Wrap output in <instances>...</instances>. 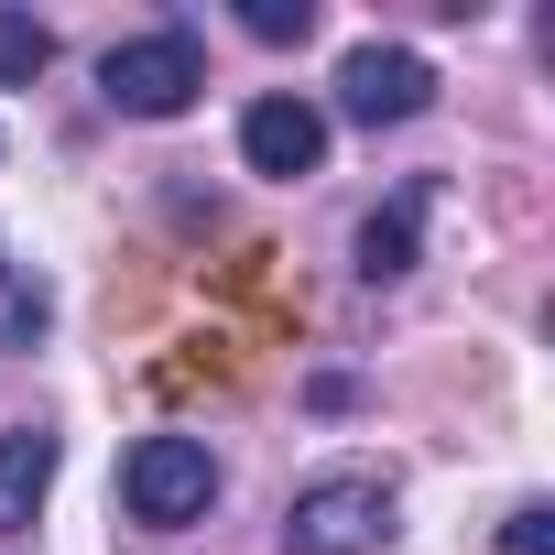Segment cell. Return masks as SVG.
<instances>
[{
    "label": "cell",
    "instance_id": "cell-2",
    "mask_svg": "<svg viewBox=\"0 0 555 555\" xmlns=\"http://www.w3.org/2000/svg\"><path fill=\"white\" fill-rule=\"evenodd\" d=\"M392 533V490L371 468H338V479H306L284 501V555H382Z\"/></svg>",
    "mask_w": 555,
    "mask_h": 555
},
{
    "label": "cell",
    "instance_id": "cell-4",
    "mask_svg": "<svg viewBox=\"0 0 555 555\" xmlns=\"http://www.w3.org/2000/svg\"><path fill=\"white\" fill-rule=\"evenodd\" d=\"M425 109H436V66H425L414 44H349V66H338V120L392 131V120H425Z\"/></svg>",
    "mask_w": 555,
    "mask_h": 555
},
{
    "label": "cell",
    "instance_id": "cell-6",
    "mask_svg": "<svg viewBox=\"0 0 555 555\" xmlns=\"http://www.w3.org/2000/svg\"><path fill=\"white\" fill-rule=\"evenodd\" d=\"M55 436L44 425H12V436H0V533H23L34 512H44V490H55Z\"/></svg>",
    "mask_w": 555,
    "mask_h": 555
},
{
    "label": "cell",
    "instance_id": "cell-1",
    "mask_svg": "<svg viewBox=\"0 0 555 555\" xmlns=\"http://www.w3.org/2000/svg\"><path fill=\"white\" fill-rule=\"evenodd\" d=\"M196 88H207V55H196L185 23L131 34V44L99 55V99H109L120 120H175V109H196Z\"/></svg>",
    "mask_w": 555,
    "mask_h": 555
},
{
    "label": "cell",
    "instance_id": "cell-3",
    "mask_svg": "<svg viewBox=\"0 0 555 555\" xmlns=\"http://www.w3.org/2000/svg\"><path fill=\"white\" fill-rule=\"evenodd\" d=\"M120 501H131V522H153V533L207 522V501H218V457H207V436H142V447L120 457Z\"/></svg>",
    "mask_w": 555,
    "mask_h": 555
},
{
    "label": "cell",
    "instance_id": "cell-8",
    "mask_svg": "<svg viewBox=\"0 0 555 555\" xmlns=\"http://www.w3.org/2000/svg\"><path fill=\"white\" fill-rule=\"evenodd\" d=\"M55 327V295L34 284V272H0V349H34Z\"/></svg>",
    "mask_w": 555,
    "mask_h": 555
},
{
    "label": "cell",
    "instance_id": "cell-9",
    "mask_svg": "<svg viewBox=\"0 0 555 555\" xmlns=\"http://www.w3.org/2000/svg\"><path fill=\"white\" fill-rule=\"evenodd\" d=\"M44 66H55V34L34 12H0V88H34Z\"/></svg>",
    "mask_w": 555,
    "mask_h": 555
},
{
    "label": "cell",
    "instance_id": "cell-5",
    "mask_svg": "<svg viewBox=\"0 0 555 555\" xmlns=\"http://www.w3.org/2000/svg\"><path fill=\"white\" fill-rule=\"evenodd\" d=\"M240 164H250V175H317V164H327V109H306V99H250V109H240Z\"/></svg>",
    "mask_w": 555,
    "mask_h": 555
},
{
    "label": "cell",
    "instance_id": "cell-7",
    "mask_svg": "<svg viewBox=\"0 0 555 555\" xmlns=\"http://www.w3.org/2000/svg\"><path fill=\"white\" fill-rule=\"evenodd\" d=\"M414 218H425V185H403L392 207L360 218V284H403L414 272Z\"/></svg>",
    "mask_w": 555,
    "mask_h": 555
},
{
    "label": "cell",
    "instance_id": "cell-10",
    "mask_svg": "<svg viewBox=\"0 0 555 555\" xmlns=\"http://www.w3.org/2000/svg\"><path fill=\"white\" fill-rule=\"evenodd\" d=\"M240 23H250L261 44H306V34H317V0H240Z\"/></svg>",
    "mask_w": 555,
    "mask_h": 555
},
{
    "label": "cell",
    "instance_id": "cell-11",
    "mask_svg": "<svg viewBox=\"0 0 555 555\" xmlns=\"http://www.w3.org/2000/svg\"><path fill=\"white\" fill-rule=\"evenodd\" d=\"M501 555H555V512H544V501H522V512L501 522Z\"/></svg>",
    "mask_w": 555,
    "mask_h": 555
}]
</instances>
